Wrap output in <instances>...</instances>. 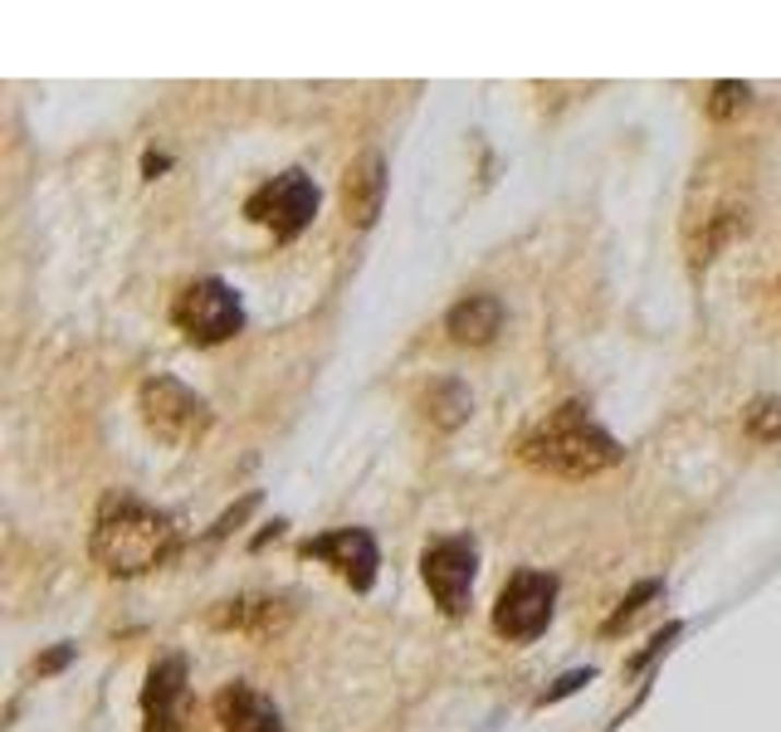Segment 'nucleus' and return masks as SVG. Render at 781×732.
<instances>
[{"mask_svg":"<svg viewBox=\"0 0 781 732\" xmlns=\"http://www.w3.org/2000/svg\"><path fill=\"white\" fill-rule=\"evenodd\" d=\"M654 595H660V581H640V586H635V591H630V595H625V601L616 605V615H611V621L601 625V635H620L625 625H630L635 615L644 611V601H654Z\"/></svg>","mask_w":781,"mask_h":732,"instance_id":"a211bd4d","label":"nucleus"},{"mask_svg":"<svg viewBox=\"0 0 781 732\" xmlns=\"http://www.w3.org/2000/svg\"><path fill=\"white\" fill-rule=\"evenodd\" d=\"M381 205H387V156L381 152L352 156L347 172H342V215H347V225L371 229Z\"/></svg>","mask_w":781,"mask_h":732,"instance_id":"9b49d317","label":"nucleus"},{"mask_svg":"<svg viewBox=\"0 0 781 732\" xmlns=\"http://www.w3.org/2000/svg\"><path fill=\"white\" fill-rule=\"evenodd\" d=\"M138 405H142V421H147V430L156 439H166V445H176V449L205 439V435H211V425H215L205 395H196L191 386L176 381V376H147V381H142V391H138Z\"/></svg>","mask_w":781,"mask_h":732,"instance_id":"20e7f679","label":"nucleus"},{"mask_svg":"<svg viewBox=\"0 0 781 732\" xmlns=\"http://www.w3.org/2000/svg\"><path fill=\"white\" fill-rule=\"evenodd\" d=\"M425 405V421L435 425V430H460L469 421V411H474V395H469L464 381H454V376H445V381H435L430 391L421 395Z\"/></svg>","mask_w":781,"mask_h":732,"instance_id":"2eb2a0df","label":"nucleus"},{"mask_svg":"<svg viewBox=\"0 0 781 732\" xmlns=\"http://www.w3.org/2000/svg\"><path fill=\"white\" fill-rule=\"evenodd\" d=\"M747 103H753V88H747V83L718 79L713 88H708V118H713V122H733Z\"/></svg>","mask_w":781,"mask_h":732,"instance_id":"dca6fc26","label":"nucleus"},{"mask_svg":"<svg viewBox=\"0 0 781 732\" xmlns=\"http://www.w3.org/2000/svg\"><path fill=\"white\" fill-rule=\"evenodd\" d=\"M142 732H181L186 723V659L181 654H162L147 669V684H142Z\"/></svg>","mask_w":781,"mask_h":732,"instance_id":"9d476101","label":"nucleus"},{"mask_svg":"<svg viewBox=\"0 0 781 732\" xmlns=\"http://www.w3.org/2000/svg\"><path fill=\"white\" fill-rule=\"evenodd\" d=\"M245 215L255 225H264L274 239H298L318 215V181L298 166L279 172L274 181H264L255 196L245 201Z\"/></svg>","mask_w":781,"mask_h":732,"instance_id":"0eeeda50","label":"nucleus"},{"mask_svg":"<svg viewBox=\"0 0 781 732\" xmlns=\"http://www.w3.org/2000/svg\"><path fill=\"white\" fill-rule=\"evenodd\" d=\"M518 459L552 479H596L620 464L625 449L581 401H561L518 435Z\"/></svg>","mask_w":781,"mask_h":732,"instance_id":"f03ea898","label":"nucleus"},{"mask_svg":"<svg viewBox=\"0 0 781 732\" xmlns=\"http://www.w3.org/2000/svg\"><path fill=\"white\" fill-rule=\"evenodd\" d=\"M298 557L332 567L352 591H371V586H377L381 552L367 528H338V532H322V538H308V542H298Z\"/></svg>","mask_w":781,"mask_h":732,"instance_id":"1a4fd4ad","label":"nucleus"},{"mask_svg":"<svg viewBox=\"0 0 781 732\" xmlns=\"http://www.w3.org/2000/svg\"><path fill=\"white\" fill-rule=\"evenodd\" d=\"M181 542L176 522L166 518L162 508L138 504V498H108L93 518L88 532V552L108 577L132 581V577H147V571L166 567Z\"/></svg>","mask_w":781,"mask_h":732,"instance_id":"7ed1b4c3","label":"nucleus"},{"mask_svg":"<svg viewBox=\"0 0 781 732\" xmlns=\"http://www.w3.org/2000/svg\"><path fill=\"white\" fill-rule=\"evenodd\" d=\"M215 630H239V635H274L288 625V605L269 601V595H239V601H221L211 611Z\"/></svg>","mask_w":781,"mask_h":732,"instance_id":"4468645a","label":"nucleus"},{"mask_svg":"<svg viewBox=\"0 0 781 732\" xmlns=\"http://www.w3.org/2000/svg\"><path fill=\"white\" fill-rule=\"evenodd\" d=\"M445 332L460 347H488L504 332V303L494 293H469V298H460L445 312Z\"/></svg>","mask_w":781,"mask_h":732,"instance_id":"ddd939ff","label":"nucleus"},{"mask_svg":"<svg viewBox=\"0 0 781 732\" xmlns=\"http://www.w3.org/2000/svg\"><path fill=\"white\" fill-rule=\"evenodd\" d=\"M679 635H684V625H679V621H670L660 635H650V645H644V650L635 654L630 664H625V674H640V669H650L660 654H670V650H674V640H679Z\"/></svg>","mask_w":781,"mask_h":732,"instance_id":"6ab92c4d","label":"nucleus"},{"mask_svg":"<svg viewBox=\"0 0 781 732\" xmlns=\"http://www.w3.org/2000/svg\"><path fill=\"white\" fill-rule=\"evenodd\" d=\"M255 508H259V494H249L245 504H235L230 512H221V518H215L211 528H205V538H225V532H235L239 522H245V518H249V512H255Z\"/></svg>","mask_w":781,"mask_h":732,"instance_id":"412c9836","label":"nucleus"},{"mask_svg":"<svg viewBox=\"0 0 781 732\" xmlns=\"http://www.w3.org/2000/svg\"><path fill=\"white\" fill-rule=\"evenodd\" d=\"M171 322L196 347H221V342L239 338V328H245V303H239V293L225 279H196V284L176 293Z\"/></svg>","mask_w":781,"mask_h":732,"instance_id":"39448f33","label":"nucleus"},{"mask_svg":"<svg viewBox=\"0 0 781 732\" xmlns=\"http://www.w3.org/2000/svg\"><path fill=\"white\" fill-rule=\"evenodd\" d=\"M743 425L753 439H781V395H757L743 411Z\"/></svg>","mask_w":781,"mask_h":732,"instance_id":"f3484780","label":"nucleus"},{"mask_svg":"<svg viewBox=\"0 0 781 732\" xmlns=\"http://www.w3.org/2000/svg\"><path fill=\"white\" fill-rule=\"evenodd\" d=\"M753 225V152L743 146H718L694 166L689 196H684V255L689 269L703 274L737 235Z\"/></svg>","mask_w":781,"mask_h":732,"instance_id":"f257e3e1","label":"nucleus"},{"mask_svg":"<svg viewBox=\"0 0 781 732\" xmlns=\"http://www.w3.org/2000/svg\"><path fill=\"white\" fill-rule=\"evenodd\" d=\"M69 659H74V645H59V650H49L45 659H35V674H39V678L55 674V669H64Z\"/></svg>","mask_w":781,"mask_h":732,"instance_id":"4be33fe9","label":"nucleus"},{"mask_svg":"<svg viewBox=\"0 0 781 732\" xmlns=\"http://www.w3.org/2000/svg\"><path fill=\"white\" fill-rule=\"evenodd\" d=\"M215 723H221V732H284V713L259 688L225 684L215 694Z\"/></svg>","mask_w":781,"mask_h":732,"instance_id":"f8f14e48","label":"nucleus"},{"mask_svg":"<svg viewBox=\"0 0 781 732\" xmlns=\"http://www.w3.org/2000/svg\"><path fill=\"white\" fill-rule=\"evenodd\" d=\"M421 577L430 586L440 615L460 621L469 611V595H474V577H478V547L474 538H435L430 547L421 552Z\"/></svg>","mask_w":781,"mask_h":732,"instance_id":"6e6552de","label":"nucleus"},{"mask_svg":"<svg viewBox=\"0 0 781 732\" xmlns=\"http://www.w3.org/2000/svg\"><path fill=\"white\" fill-rule=\"evenodd\" d=\"M552 611H557V577L552 571H513L504 581L494 601V630L513 645H528L552 625Z\"/></svg>","mask_w":781,"mask_h":732,"instance_id":"423d86ee","label":"nucleus"},{"mask_svg":"<svg viewBox=\"0 0 781 732\" xmlns=\"http://www.w3.org/2000/svg\"><path fill=\"white\" fill-rule=\"evenodd\" d=\"M142 172H147V176H156V172H166V156H147V162H142Z\"/></svg>","mask_w":781,"mask_h":732,"instance_id":"5701e85b","label":"nucleus"},{"mask_svg":"<svg viewBox=\"0 0 781 732\" xmlns=\"http://www.w3.org/2000/svg\"><path fill=\"white\" fill-rule=\"evenodd\" d=\"M591 678H596V669H571V674H561L557 684L537 694V708H547V704H561V698H571V694H577L581 684H591Z\"/></svg>","mask_w":781,"mask_h":732,"instance_id":"aec40b11","label":"nucleus"}]
</instances>
